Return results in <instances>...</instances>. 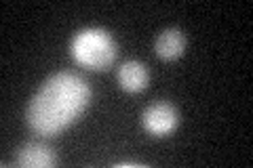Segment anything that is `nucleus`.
Here are the masks:
<instances>
[{
  "label": "nucleus",
  "mask_w": 253,
  "mask_h": 168,
  "mask_svg": "<svg viewBox=\"0 0 253 168\" xmlns=\"http://www.w3.org/2000/svg\"><path fill=\"white\" fill-rule=\"evenodd\" d=\"M91 99L86 80L76 71H57L32 97L28 107V124L36 134L53 137L78 120Z\"/></svg>",
  "instance_id": "f257e3e1"
},
{
  "label": "nucleus",
  "mask_w": 253,
  "mask_h": 168,
  "mask_svg": "<svg viewBox=\"0 0 253 168\" xmlns=\"http://www.w3.org/2000/svg\"><path fill=\"white\" fill-rule=\"evenodd\" d=\"M72 57L78 66L86 69H106L116 59V42L110 32L101 28L81 30L70 44Z\"/></svg>",
  "instance_id": "f03ea898"
},
{
  "label": "nucleus",
  "mask_w": 253,
  "mask_h": 168,
  "mask_svg": "<svg viewBox=\"0 0 253 168\" xmlns=\"http://www.w3.org/2000/svg\"><path fill=\"white\" fill-rule=\"evenodd\" d=\"M141 124H144V129L150 134H154V137H165V134H169L177 129L179 114L171 103L158 101V103H152V105L144 111Z\"/></svg>",
  "instance_id": "7ed1b4c3"
},
{
  "label": "nucleus",
  "mask_w": 253,
  "mask_h": 168,
  "mask_svg": "<svg viewBox=\"0 0 253 168\" xmlns=\"http://www.w3.org/2000/svg\"><path fill=\"white\" fill-rule=\"evenodd\" d=\"M57 162L53 149L41 141H28L23 143L17 151V164L26 168H51Z\"/></svg>",
  "instance_id": "20e7f679"
},
{
  "label": "nucleus",
  "mask_w": 253,
  "mask_h": 168,
  "mask_svg": "<svg viewBox=\"0 0 253 168\" xmlns=\"http://www.w3.org/2000/svg\"><path fill=\"white\" fill-rule=\"evenodd\" d=\"M148 80H150L148 67L137 59L125 61L118 67V84L126 93H141L148 86Z\"/></svg>",
  "instance_id": "39448f33"
},
{
  "label": "nucleus",
  "mask_w": 253,
  "mask_h": 168,
  "mask_svg": "<svg viewBox=\"0 0 253 168\" xmlns=\"http://www.w3.org/2000/svg\"><path fill=\"white\" fill-rule=\"evenodd\" d=\"M154 51L161 59L165 61H173V59H179L186 51V36L181 34L177 28H169L158 34L156 38V44H154Z\"/></svg>",
  "instance_id": "423d86ee"
}]
</instances>
